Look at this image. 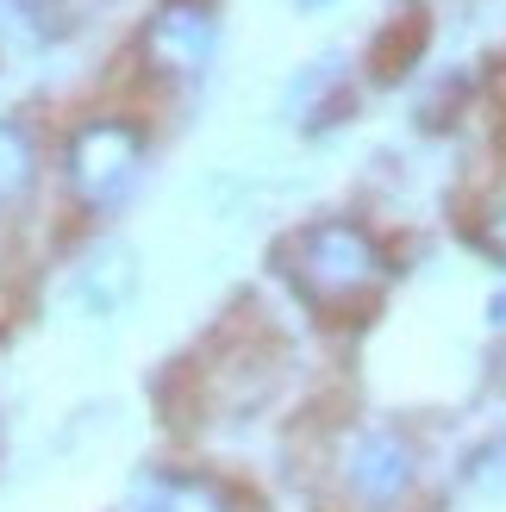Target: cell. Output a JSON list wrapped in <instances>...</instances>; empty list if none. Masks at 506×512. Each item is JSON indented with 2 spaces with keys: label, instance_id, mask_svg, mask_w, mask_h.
Returning <instances> with one entry per match:
<instances>
[{
  "label": "cell",
  "instance_id": "1",
  "mask_svg": "<svg viewBox=\"0 0 506 512\" xmlns=\"http://www.w3.org/2000/svg\"><path fill=\"white\" fill-rule=\"evenodd\" d=\"M275 263L294 281V294L319 306V313H357V306H369L375 288H382V269H388L382 244L350 219H313L300 232H288Z\"/></svg>",
  "mask_w": 506,
  "mask_h": 512
},
{
  "label": "cell",
  "instance_id": "2",
  "mask_svg": "<svg viewBox=\"0 0 506 512\" xmlns=\"http://www.w3.org/2000/svg\"><path fill=\"white\" fill-rule=\"evenodd\" d=\"M138 169H144V132L132 119L100 113V119H88V125L69 132L63 182H69V194L82 200L88 213H113L119 200L138 188Z\"/></svg>",
  "mask_w": 506,
  "mask_h": 512
},
{
  "label": "cell",
  "instance_id": "3",
  "mask_svg": "<svg viewBox=\"0 0 506 512\" xmlns=\"http://www.w3.org/2000/svg\"><path fill=\"white\" fill-rule=\"evenodd\" d=\"M419 488V444L400 425H363L338 450V494L350 512H400Z\"/></svg>",
  "mask_w": 506,
  "mask_h": 512
},
{
  "label": "cell",
  "instance_id": "4",
  "mask_svg": "<svg viewBox=\"0 0 506 512\" xmlns=\"http://www.w3.org/2000/svg\"><path fill=\"white\" fill-rule=\"evenodd\" d=\"M219 44V19L207 0H163L157 19L144 25V57L163 75H200Z\"/></svg>",
  "mask_w": 506,
  "mask_h": 512
},
{
  "label": "cell",
  "instance_id": "5",
  "mask_svg": "<svg viewBox=\"0 0 506 512\" xmlns=\"http://www.w3.org/2000/svg\"><path fill=\"white\" fill-rule=\"evenodd\" d=\"M125 512H244L238 488L200 469H144L125 488Z\"/></svg>",
  "mask_w": 506,
  "mask_h": 512
},
{
  "label": "cell",
  "instance_id": "6",
  "mask_svg": "<svg viewBox=\"0 0 506 512\" xmlns=\"http://www.w3.org/2000/svg\"><path fill=\"white\" fill-rule=\"evenodd\" d=\"M38 182V144L19 119H0V232L13 225V213L25 207V194Z\"/></svg>",
  "mask_w": 506,
  "mask_h": 512
},
{
  "label": "cell",
  "instance_id": "7",
  "mask_svg": "<svg viewBox=\"0 0 506 512\" xmlns=\"http://www.w3.org/2000/svg\"><path fill=\"white\" fill-rule=\"evenodd\" d=\"M457 481H463L475 500H506V431H488V438L463 456Z\"/></svg>",
  "mask_w": 506,
  "mask_h": 512
},
{
  "label": "cell",
  "instance_id": "8",
  "mask_svg": "<svg viewBox=\"0 0 506 512\" xmlns=\"http://www.w3.org/2000/svg\"><path fill=\"white\" fill-rule=\"evenodd\" d=\"M419 44H425L419 13H400L394 32H388V38H375V75H407V63L419 57Z\"/></svg>",
  "mask_w": 506,
  "mask_h": 512
},
{
  "label": "cell",
  "instance_id": "9",
  "mask_svg": "<svg viewBox=\"0 0 506 512\" xmlns=\"http://www.w3.org/2000/svg\"><path fill=\"white\" fill-rule=\"evenodd\" d=\"M100 0H19V13L38 25V32H69V25H82Z\"/></svg>",
  "mask_w": 506,
  "mask_h": 512
},
{
  "label": "cell",
  "instance_id": "10",
  "mask_svg": "<svg viewBox=\"0 0 506 512\" xmlns=\"http://www.w3.org/2000/svg\"><path fill=\"white\" fill-rule=\"evenodd\" d=\"M475 238H482V250L506 269V194H494L488 207H482V225H475Z\"/></svg>",
  "mask_w": 506,
  "mask_h": 512
},
{
  "label": "cell",
  "instance_id": "11",
  "mask_svg": "<svg viewBox=\"0 0 506 512\" xmlns=\"http://www.w3.org/2000/svg\"><path fill=\"white\" fill-rule=\"evenodd\" d=\"M488 319H494V325H506V294H500V300L488 306Z\"/></svg>",
  "mask_w": 506,
  "mask_h": 512
},
{
  "label": "cell",
  "instance_id": "12",
  "mask_svg": "<svg viewBox=\"0 0 506 512\" xmlns=\"http://www.w3.org/2000/svg\"><path fill=\"white\" fill-rule=\"evenodd\" d=\"M300 7H332V0H300Z\"/></svg>",
  "mask_w": 506,
  "mask_h": 512
}]
</instances>
